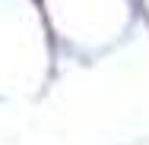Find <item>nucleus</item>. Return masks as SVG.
<instances>
[]
</instances>
